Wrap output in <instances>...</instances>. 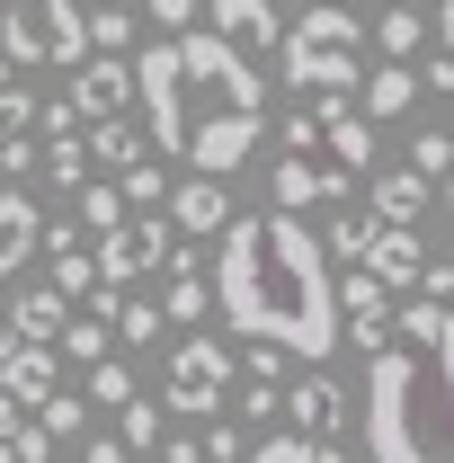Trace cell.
Instances as JSON below:
<instances>
[{"instance_id": "obj_1", "label": "cell", "mask_w": 454, "mask_h": 463, "mask_svg": "<svg viewBox=\"0 0 454 463\" xmlns=\"http://www.w3.org/2000/svg\"><path fill=\"white\" fill-rule=\"evenodd\" d=\"M214 312L241 339H277L294 356H330L339 347V286H330V241L303 223L294 205L277 214H232L223 259H214Z\"/></svg>"}, {"instance_id": "obj_2", "label": "cell", "mask_w": 454, "mask_h": 463, "mask_svg": "<svg viewBox=\"0 0 454 463\" xmlns=\"http://www.w3.org/2000/svg\"><path fill=\"white\" fill-rule=\"evenodd\" d=\"M134 99L152 125V152H170L187 170H241L259 152V116H268V80L241 62L223 27H170L152 54H134Z\"/></svg>"}, {"instance_id": "obj_3", "label": "cell", "mask_w": 454, "mask_h": 463, "mask_svg": "<svg viewBox=\"0 0 454 463\" xmlns=\"http://www.w3.org/2000/svg\"><path fill=\"white\" fill-rule=\"evenodd\" d=\"M356 446L383 463H410V455H446L454 446V410H446V374L437 356L419 347H374V374H365V428Z\"/></svg>"}, {"instance_id": "obj_4", "label": "cell", "mask_w": 454, "mask_h": 463, "mask_svg": "<svg viewBox=\"0 0 454 463\" xmlns=\"http://www.w3.org/2000/svg\"><path fill=\"white\" fill-rule=\"evenodd\" d=\"M365 27H356V9L347 0H312L294 27H285V45H277V62H285V80L312 99V90H356L365 80Z\"/></svg>"}, {"instance_id": "obj_5", "label": "cell", "mask_w": 454, "mask_h": 463, "mask_svg": "<svg viewBox=\"0 0 454 463\" xmlns=\"http://www.w3.org/2000/svg\"><path fill=\"white\" fill-rule=\"evenodd\" d=\"M0 45L18 62H90L80 0H0Z\"/></svg>"}, {"instance_id": "obj_6", "label": "cell", "mask_w": 454, "mask_h": 463, "mask_svg": "<svg viewBox=\"0 0 454 463\" xmlns=\"http://www.w3.org/2000/svg\"><path fill=\"white\" fill-rule=\"evenodd\" d=\"M161 402H170L178 419H214V410H232V347L223 339H178Z\"/></svg>"}, {"instance_id": "obj_7", "label": "cell", "mask_w": 454, "mask_h": 463, "mask_svg": "<svg viewBox=\"0 0 454 463\" xmlns=\"http://www.w3.org/2000/svg\"><path fill=\"white\" fill-rule=\"evenodd\" d=\"M170 250H178V223L161 205H134L116 232H99V277H108V286H134V277L170 268Z\"/></svg>"}, {"instance_id": "obj_8", "label": "cell", "mask_w": 454, "mask_h": 463, "mask_svg": "<svg viewBox=\"0 0 454 463\" xmlns=\"http://www.w3.org/2000/svg\"><path fill=\"white\" fill-rule=\"evenodd\" d=\"M312 116H321V152L339 161V170H374V116L347 108V90H312Z\"/></svg>"}, {"instance_id": "obj_9", "label": "cell", "mask_w": 454, "mask_h": 463, "mask_svg": "<svg viewBox=\"0 0 454 463\" xmlns=\"http://www.w3.org/2000/svg\"><path fill=\"white\" fill-rule=\"evenodd\" d=\"M285 419H294L303 437H321L330 455H347V392L330 383V374H303V383L285 392Z\"/></svg>"}, {"instance_id": "obj_10", "label": "cell", "mask_w": 454, "mask_h": 463, "mask_svg": "<svg viewBox=\"0 0 454 463\" xmlns=\"http://www.w3.org/2000/svg\"><path fill=\"white\" fill-rule=\"evenodd\" d=\"M347 178L356 170H339V161H312V152H277V205H294V214H312L321 196H347Z\"/></svg>"}, {"instance_id": "obj_11", "label": "cell", "mask_w": 454, "mask_h": 463, "mask_svg": "<svg viewBox=\"0 0 454 463\" xmlns=\"http://www.w3.org/2000/svg\"><path fill=\"white\" fill-rule=\"evenodd\" d=\"M0 383H9V392H18L27 410H36V402H54V383H62V347H54V339H27V330H18V339H9V356H0Z\"/></svg>"}, {"instance_id": "obj_12", "label": "cell", "mask_w": 454, "mask_h": 463, "mask_svg": "<svg viewBox=\"0 0 454 463\" xmlns=\"http://www.w3.org/2000/svg\"><path fill=\"white\" fill-rule=\"evenodd\" d=\"M71 108H80V116L143 108V99H134V62H116V54H90V62H71Z\"/></svg>"}, {"instance_id": "obj_13", "label": "cell", "mask_w": 454, "mask_h": 463, "mask_svg": "<svg viewBox=\"0 0 454 463\" xmlns=\"http://www.w3.org/2000/svg\"><path fill=\"white\" fill-rule=\"evenodd\" d=\"M365 205H374L383 223H419V214L437 205V178L419 170V161H410V170H365Z\"/></svg>"}, {"instance_id": "obj_14", "label": "cell", "mask_w": 454, "mask_h": 463, "mask_svg": "<svg viewBox=\"0 0 454 463\" xmlns=\"http://www.w3.org/2000/svg\"><path fill=\"white\" fill-rule=\"evenodd\" d=\"M170 223L196 232V241H205V232H223V223H232V187H223V170L178 178V187H170Z\"/></svg>"}, {"instance_id": "obj_15", "label": "cell", "mask_w": 454, "mask_h": 463, "mask_svg": "<svg viewBox=\"0 0 454 463\" xmlns=\"http://www.w3.org/2000/svg\"><path fill=\"white\" fill-rule=\"evenodd\" d=\"M205 27H223L241 54H277V45H285L277 0H205Z\"/></svg>"}, {"instance_id": "obj_16", "label": "cell", "mask_w": 454, "mask_h": 463, "mask_svg": "<svg viewBox=\"0 0 454 463\" xmlns=\"http://www.w3.org/2000/svg\"><path fill=\"white\" fill-rule=\"evenodd\" d=\"M401 339H419L428 356H437V374H446V410H454V303L410 294V303H401Z\"/></svg>"}, {"instance_id": "obj_17", "label": "cell", "mask_w": 454, "mask_h": 463, "mask_svg": "<svg viewBox=\"0 0 454 463\" xmlns=\"http://www.w3.org/2000/svg\"><path fill=\"white\" fill-rule=\"evenodd\" d=\"M365 268H374L383 286L419 294V268H428V250H419V223H383V232H374V250H365Z\"/></svg>"}, {"instance_id": "obj_18", "label": "cell", "mask_w": 454, "mask_h": 463, "mask_svg": "<svg viewBox=\"0 0 454 463\" xmlns=\"http://www.w3.org/2000/svg\"><path fill=\"white\" fill-rule=\"evenodd\" d=\"M36 241H45V223H36V196L0 187V277H9V268H27V259H36Z\"/></svg>"}, {"instance_id": "obj_19", "label": "cell", "mask_w": 454, "mask_h": 463, "mask_svg": "<svg viewBox=\"0 0 454 463\" xmlns=\"http://www.w3.org/2000/svg\"><path fill=\"white\" fill-rule=\"evenodd\" d=\"M143 143H152V125H134V108L90 116V152H99V161H116V170H134V161H143Z\"/></svg>"}, {"instance_id": "obj_20", "label": "cell", "mask_w": 454, "mask_h": 463, "mask_svg": "<svg viewBox=\"0 0 454 463\" xmlns=\"http://www.w3.org/2000/svg\"><path fill=\"white\" fill-rule=\"evenodd\" d=\"M410 99H419V71H410V62H383V71H365V116H374V125H383V116H410Z\"/></svg>"}, {"instance_id": "obj_21", "label": "cell", "mask_w": 454, "mask_h": 463, "mask_svg": "<svg viewBox=\"0 0 454 463\" xmlns=\"http://www.w3.org/2000/svg\"><path fill=\"white\" fill-rule=\"evenodd\" d=\"M125 214H134V196H125V187H99V178H80V187H71V223H80V232H116Z\"/></svg>"}, {"instance_id": "obj_22", "label": "cell", "mask_w": 454, "mask_h": 463, "mask_svg": "<svg viewBox=\"0 0 454 463\" xmlns=\"http://www.w3.org/2000/svg\"><path fill=\"white\" fill-rule=\"evenodd\" d=\"M62 303H71L62 286H45V294H18V303H9V321H18L27 339H54V347H62V330H71V312H62Z\"/></svg>"}, {"instance_id": "obj_23", "label": "cell", "mask_w": 454, "mask_h": 463, "mask_svg": "<svg viewBox=\"0 0 454 463\" xmlns=\"http://www.w3.org/2000/svg\"><path fill=\"white\" fill-rule=\"evenodd\" d=\"M90 161H99V152H90V134H80V125H62L54 143H45V170H54V187H62V196L90 178Z\"/></svg>"}, {"instance_id": "obj_24", "label": "cell", "mask_w": 454, "mask_h": 463, "mask_svg": "<svg viewBox=\"0 0 454 463\" xmlns=\"http://www.w3.org/2000/svg\"><path fill=\"white\" fill-rule=\"evenodd\" d=\"M374 232H383V214H339L321 241H330V259H339V268H356V259L374 250Z\"/></svg>"}, {"instance_id": "obj_25", "label": "cell", "mask_w": 454, "mask_h": 463, "mask_svg": "<svg viewBox=\"0 0 454 463\" xmlns=\"http://www.w3.org/2000/svg\"><path fill=\"white\" fill-rule=\"evenodd\" d=\"M90 410H99V402H80V392H62V383H54V402H36V419L54 428V446H80V428H90Z\"/></svg>"}, {"instance_id": "obj_26", "label": "cell", "mask_w": 454, "mask_h": 463, "mask_svg": "<svg viewBox=\"0 0 454 463\" xmlns=\"http://www.w3.org/2000/svg\"><path fill=\"white\" fill-rule=\"evenodd\" d=\"M90 402H99V410H125V402H134V365H125L116 347L90 365Z\"/></svg>"}, {"instance_id": "obj_27", "label": "cell", "mask_w": 454, "mask_h": 463, "mask_svg": "<svg viewBox=\"0 0 454 463\" xmlns=\"http://www.w3.org/2000/svg\"><path fill=\"white\" fill-rule=\"evenodd\" d=\"M161 330H170V312H161V303H134V286H125V303H116V339L143 347V339H161Z\"/></svg>"}, {"instance_id": "obj_28", "label": "cell", "mask_w": 454, "mask_h": 463, "mask_svg": "<svg viewBox=\"0 0 454 463\" xmlns=\"http://www.w3.org/2000/svg\"><path fill=\"white\" fill-rule=\"evenodd\" d=\"M374 45H383V54H419V45H428V18H419V9H383V18H374Z\"/></svg>"}, {"instance_id": "obj_29", "label": "cell", "mask_w": 454, "mask_h": 463, "mask_svg": "<svg viewBox=\"0 0 454 463\" xmlns=\"http://www.w3.org/2000/svg\"><path fill=\"white\" fill-rule=\"evenodd\" d=\"M134 45V9L125 0H99V18H90V54H125Z\"/></svg>"}, {"instance_id": "obj_30", "label": "cell", "mask_w": 454, "mask_h": 463, "mask_svg": "<svg viewBox=\"0 0 454 463\" xmlns=\"http://www.w3.org/2000/svg\"><path fill=\"white\" fill-rule=\"evenodd\" d=\"M383 303H393V286L356 259V268H347V286H339V312H383Z\"/></svg>"}, {"instance_id": "obj_31", "label": "cell", "mask_w": 454, "mask_h": 463, "mask_svg": "<svg viewBox=\"0 0 454 463\" xmlns=\"http://www.w3.org/2000/svg\"><path fill=\"white\" fill-rule=\"evenodd\" d=\"M339 339H347V347H365V356H374V347H393V303H383V312H347Z\"/></svg>"}, {"instance_id": "obj_32", "label": "cell", "mask_w": 454, "mask_h": 463, "mask_svg": "<svg viewBox=\"0 0 454 463\" xmlns=\"http://www.w3.org/2000/svg\"><path fill=\"white\" fill-rule=\"evenodd\" d=\"M161 410H170V402H161ZM161 410H152V402H125V410H116V419H125V446H134V455H143V446H161Z\"/></svg>"}, {"instance_id": "obj_33", "label": "cell", "mask_w": 454, "mask_h": 463, "mask_svg": "<svg viewBox=\"0 0 454 463\" xmlns=\"http://www.w3.org/2000/svg\"><path fill=\"white\" fill-rule=\"evenodd\" d=\"M125 196H134V205H170V178H161V161H134V170H125Z\"/></svg>"}, {"instance_id": "obj_34", "label": "cell", "mask_w": 454, "mask_h": 463, "mask_svg": "<svg viewBox=\"0 0 454 463\" xmlns=\"http://www.w3.org/2000/svg\"><path fill=\"white\" fill-rule=\"evenodd\" d=\"M410 161H419L428 178H446V170H454V134H419V143H410Z\"/></svg>"}, {"instance_id": "obj_35", "label": "cell", "mask_w": 454, "mask_h": 463, "mask_svg": "<svg viewBox=\"0 0 454 463\" xmlns=\"http://www.w3.org/2000/svg\"><path fill=\"white\" fill-rule=\"evenodd\" d=\"M419 90H437V99H454V45H446V54H428V62H419Z\"/></svg>"}, {"instance_id": "obj_36", "label": "cell", "mask_w": 454, "mask_h": 463, "mask_svg": "<svg viewBox=\"0 0 454 463\" xmlns=\"http://www.w3.org/2000/svg\"><path fill=\"white\" fill-rule=\"evenodd\" d=\"M0 170L27 178V170H36V143H27V134H0Z\"/></svg>"}, {"instance_id": "obj_37", "label": "cell", "mask_w": 454, "mask_h": 463, "mask_svg": "<svg viewBox=\"0 0 454 463\" xmlns=\"http://www.w3.org/2000/svg\"><path fill=\"white\" fill-rule=\"evenodd\" d=\"M143 9H152L161 36H170V27H196V0H143Z\"/></svg>"}, {"instance_id": "obj_38", "label": "cell", "mask_w": 454, "mask_h": 463, "mask_svg": "<svg viewBox=\"0 0 454 463\" xmlns=\"http://www.w3.org/2000/svg\"><path fill=\"white\" fill-rule=\"evenodd\" d=\"M419 294H437V303H454V268H419Z\"/></svg>"}, {"instance_id": "obj_39", "label": "cell", "mask_w": 454, "mask_h": 463, "mask_svg": "<svg viewBox=\"0 0 454 463\" xmlns=\"http://www.w3.org/2000/svg\"><path fill=\"white\" fill-rule=\"evenodd\" d=\"M437 45H454V0H446V9H437Z\"/></svg>"}]
</instances>
